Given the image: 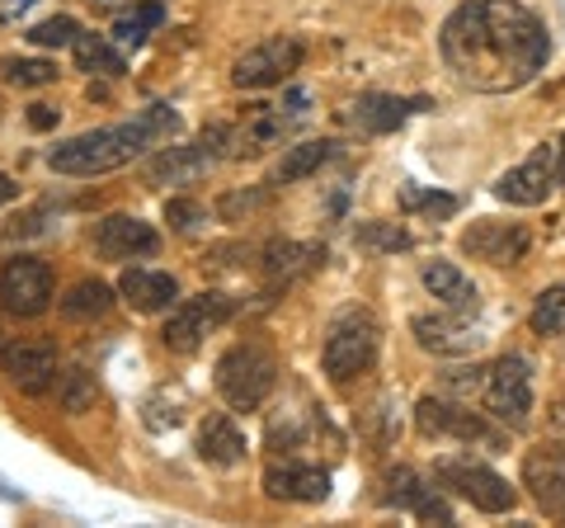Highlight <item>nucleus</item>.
Instances as JSON below:
<instances>
[{
	"label": "nucleus",
	"instance_id": "f257e3e1",
	"mask_svg": "<svg viewBox=\"0 0 565 528\" xmlns=\"http://www.w3.org/2000/svg\"><path fill=\"white\" fill-rule=\"evenodd\" d=\"M444 66L481 95L523 91L552 57V33L523 0H467L438 29Z\"/></svg>",
	"mask_w": 565,
	"mask_h": 528
},
{
	"label": "nucleus",
	"instance_id": "f03ea898",
	"mask_svg": "<svg viewBox=\"0 0 565 528\" xmlns=\"http://www.w3.org/2000/svg\"><path fill=\"white\" fill-rule=\"evenodd\" d=\"M174 133H180V114H174L170 104H151L147 114H137L128 123H109V128L57 142L47 151V166L57 175H71V180H95V175L132 166L137 156H147L151 147H166Z\"/></svg>",
	"mask_w": 565,
	"mask_h": 528
},
{
	"label": "nucleus",
	"instance_id": "7ed1b4c3",
	"mask_svg": "<svg viewBox=\"0 0 565 528\" xmlns=\"http://www.w3.org/2000/svg\"><path fill=\"white\" fill-rule=\"evenodd\" d=\"M278 382V359L264 345H232L217 359V392L226 406L259 411Z\"/></svg>",
	"mask_w": 565,
	"mask_h": 528
},
{
	"label": "nucleus",
	"instance_id": "20e7f679",
	"mask_svg": "<svg viewBox=\"0 0 565 528\" xmlns=\"http://www.w3.org/2000/svg\"><path fill=\"white\" fill-rule=\"evenodd\" d=\"M434 482L448 490V496L457 500H467L471 509H481V515H509L514 509V486H509L500 472L486 467V463H476L471 453H448V457H438L434 463Z\"/></svg>",
	"mask_w": 565,
	"mask_h": 528
},
{
	"label": "nucleus",
	"instance_id": "39448f33",
	"mask_svg": "<svg viewBox=\"0 0 565 528\" xmlns=\"http://www.w3.org/2000/svg\"><path fill=\"white\" fill-rule=\"evenodd\" d=\"M377 345H382V330L367 311H344L340 321L330 326V336L321 345V368L330 382H349L367 373L377 363Z\"/></svg>",
	"mask_w": 565,
	"mask_h": 528
},
{
	"label": "nucleus",
	"instance_id": "423d86ee",
	"mask_svg": "<svg viewBox=\"0 0 565 528\" xmlns=\"http://www.w3.org/2000/svg\"><path fill=\"white\" fill-rule=\"evenodd\" d=\"M481 406L504 430H523L533 415V363L523 355H504L500 363H490L481 382Z\"/></svg>",
	"mask_w": 565,
	"mask_h": 528
},
{
	"label": "nucleus",
	"instance_id": "0eeeda50",
	"mask_svg": "<svg viewBox=\"0 0 565 528\" xmlns=\"http://www.w3.org/2000/svg\"><path fill=\"white\" fill-rule=\"evenodd\" d=\"M232 311H236V303L226 293L180 297V303L170 307V321L161 330V340H166V349H174V355H193V349L203 345V336H212Z\"/></svg>",
	"mask_w": 565,
	"mask_h": 528
},
{
	"label": "nucleus",
	"instance_id": "6e6552de",
	"mask_svg": "<svg viewBox=\"0 0 565 528\" xmlns=\"http://www.w3.org/2000/svg\"><path fill=\"white\" fill-rule=\"evenodd\" d=\"M52 307V270L33 255H10L0 264V311L33 321Z\"/></svg>",
	"mask_w": 565,
	"mask_h": 528
},
{
	"label": "nucleus",
	"instance_id": "1a4fd4ad",
	"mask_svg": "<svg viewBox=\"0 0 565 528\" xmlns=\"http://www.w3.org/2000/svg\"><path fill=\"white\" fill-rule=\"evenodd\" d=\"M307 47L302 39H288V33H278V39H264L259 47H250L245 57H236L232 66V85L236 91H269V85H282L297 66H302Z\"/></svg>",
	"mask_w": 565,
	"mask_h": 528
},
{
	"label": "nucleus",
	"instance_id": "9d476101",
	"mask_svg": "<svg viewBox=\"0 0 565 528\" xmlns=\"http://www.w3.org/2000/svg\"><path fill=\"white\" fill-rule=\"evenodd\" d=\"M556 180H561V147L542 142L523 166L500 175L494 193H500V203H509V208H537V203H546V193L556 189Z\"/></svg>",
	"mask_w": 565,
	"mask_h": 528
},
{
	"label": "nucleus",
	"instance_id": "9b49d317",
	"mask_svg": "<svg viewBox=\"0 0 565 528\" xmlns=\"http://www.w3.org/2000/svg\"><path fill=\"white\" fill-rule=\"evenodd\" d=\"M415 425L424 439H476V444H486V448H500V430H490L481 415L467 411V406H452V401L444 397H424L419 406H415Z\"/></svg>",
	"mask_w": 565,
	"mask_h": 528
},
{
	"label": "nucleus",
	"instance_id": "f8f14e48",
	"mask_svg": "<svg viewBox=\"0 0 565 528\" xmlns=\"http://www.w3.org/2000/svg\"><path fill=\"white\" fill-rule=\"evenodd\" d=\"M0 368H6V378L20 387L24 397H47L62 378V363H57V349L52 345H6L0 349Z\"/></svg>",
	"mask_w": 565,
	"mask_h": 528
},
{
	"label": "nucleus",
	"instance_id": "ddd939ff",
	"mask_svg": "<svg viewBox=\"0 0 565 528\" xmlns=\"http://www.w3.org/2000/svg\"><path fill=\"white\" fill-rule=\"evenodd\" d=\"M523 486L552 519H565V448L542 444L523 457Z\"/></svg>",
	"mask_w": 565,
	"mask_h": 528
},
{
	"label": "nucleus",
	"instance_id": "4468645a",
	"mask_svg": "<svg viewBox=\"0 0 565 528\" xmlns=\"http://www.w3.org/2000/svg\"><path fill=\"white\" fill-rule=\"evenodd\" d=\"M386 505H396V509H405V515H415L424 524H452V505L444 500V490L424 486L419 472H411V467L386 472Z\"/></svg>",
	"mask_w": 565,
	"mask_h": 528
},
{
	"label": "nucleus",
	"instance_id": "2eb2a0df",
	"mask_svg": "<svg viewBox=\"0 0 565 528\" xmlns=\"http://www.w3.org/2000/svg\"><path fill=\"white\" fill-rule=\"evenodd\" d=\"M95 251L104 260H132V255H156L161 251V232L141 218L128 213H109L95 226Z\"/></svg>",
	"mask_w": 565,
	"mask_h": 528
},
{
	"label": "nucleus",
	"instance_id": "dca6fc26",
	"mask_svg": "<svg viewBox=\"0 0 565 528\" xmlns=\"http://www.w3.org/2000/svg\"><path fill=\"white\" fill-rule=\"evenodd\" d=\"M264 496L316 505V500L330 496V472L316 467V463H274L269 472H264Z\"/></svg>",
	"mask_w": 565,
	"mask_h": 528
},
{
	"label": "nucleus",
	"instance_id": "f3484780",
	"mask_svg": "<svg viewBox=\"0 0 565 528\" xmlns=\"http://www.w3.org/2000/svg\"><path fill=\"white\" fill-rule=\"evenodd\" d=\"M217 161H222V156L212 151L203 137H199V142H189V147H161L147 161V180L151 184H193V180H203V175Z\"/></svg>",
	"mask_w": 565,
	"mask_h": 528
},
{
	"label": "nucleus",
	"instance_id": "a211bd4d",
	"mask_svg": "<svg viewBox=\"0 0 565 528\" xmlns=\"http://www.w3.org/2000/svg\"><path fill=\"white\" fill-rule=\"evenodd\" d=\"M462 251L476 255V260H490V264H514V260L527 251V232H523L519 222L481 218V222H471V226H467Z\"/></svg>",
	"mask_w": 565,
	"mask_h": 528
},
{
	"label": "nucleus",
	"instance_id": "6ab92c4d",
	"mask_svg": "<svg viewBox=\"0 0 565 528\" xmlns=\"http://www.w3.org/2000/svg\"><path fill=\"white\" fill-rule=\"evenodd\" d=\"M411 330H415V340L424 349H434V355H448V359L476 355V345H481V336H476V330L462 321V311H452V316H415Z\"/></svg>",
	"mask_w": 565,
	"mask_h": 528
},
{
	"label": "nucleus",
	"instance_id": "aec40b11",
	"mask_svg": "<svg viewBox=\"0 0 565 528\" xmlns=\"http://www.w3.org/2000/svg\"><path fill=\"white\" fill-rule=\"evenodd\" d=\"M118 293L128 297L137 311H170L180 303V284H174V274H166V270H122Z\"/></svg>",
	"mask_w": 565,
	"mask_h": 528
},
{
	"label": "nucleus",
	"instance_id": "412c9836",
	"mask_svg": "<svg viewBox=\"0 0 565 528\" xmlns=\"http://www.w3.org/2000/svg\"><path fill=\"white\" fill-rule=\"evenodd\" d=\"M419 284L429 288L438 303H444L448 311H462V316H471L476 307H481V297H476V284L471 278L457 270V264H448V260H434V264H424L419 270Z\"/></svg>",
	"mask_w": 565,
	"mask_h": 528
},
{
	"label": "nucleus",
	"instance_id": "4be33fe9",
	"mask_svg": "<svg viewBox=\"0 0 565 528\" xmlns=\"http://www.w3.org/2000/svg\"><path fill=\"white\" fill-rule=\"evenodd\" d=\"M321 260H326L321 245H307V241H269L259 251V270H264V278H274V284H292L297 274L316 270Z\"/></svg>",
	"mask_w": 565,
	"mask_h": 528
},
{
	"label": "nucleus",
	"instance_id": "5701e85b",
	"mask_svg": "<svg viewBox=\"0 0 565 528\" xmlns=\"http://www.w3.org/2000/svg\"><path fill=\"white\" fill-rule=\"evenodd\" d=\"M415 109H424L419 99H396V95H382V91H373V95H359L353 99V109H349V118L359 123L363 133H396L405 118H411Z\"/></svg>",
	"mask_w": 565,
	"mask_h": 528
},
{
	"label": "nucleus",
	"instance_id": "b1692460",
	"mask_svg": "<svg viewBox=\"0 0 565 528\" xmlns=\"http://www.w3.org/2000/svg\"><path fill=\"white\" fill-rule=\"evenodd\" d=\"M199 457L212 467H236L245 457V434L232 415H207L199 430Z\"/></svg>",
	"mask_w": 565,
	"mask_h": 528
},
{
	"label": "nucleus",
	"instance_id": "393cba45",
	"mask_svg": "<svg viewBox=\"0 0 565 528\" xmlns=\"http://www.w3.org/2000/svg\"><path fill=\"white\" fill-rule=\"evenodd\" d=\"M326 161H334V142H297L282 151V161L274 166L269 175V184L282 189V184H297V180H307V175H316Z\"/></svg>",
	"mask_w": 565,
	"mask_h": 528
},
{
	"label": "nucleus",
	"instance_id": "a878e982",
	"mask_svg": "<svg viewBox=\"0 0 565 528\" xmlns=\"http://www.w3.org/2000/svg\"><path fill=\"white\" fill-rule=\"evenodd\" d=\"M76 62H81V72H90V76H122V52L114 39H99V33H81L76 39Z\"/></svg>",
	"mask_w": 565,
	"mask_h": 528
},
{
	"label": "nucleus",
	"instance_id": "bb28decb",
	"mask_svg": "<svg viewBox=\"0 0 565 528\" xmlns=\"http://www.w3.org/2000/svg\"><path fill=\"white\" fill-rule=\"evenodd\" d=\"M109 307H114V288L99 284V278H81V284L62 297V311L71 321H90V316H104Z\"/></svg>",
	"mask_w": 565,
	"mask_h": 528
},
{
	"label": "nucleus",
	"instance_id": "cd10ccee",
	"mask_svg": "<svg viewBox=\"0 0 565 528\" xmlns=\"http://www.w3.org/2000/svg\"><path fill=\"white\" fill-rule=\"evenodd\" d=\"M161 24H166V6H161V0H147V6H137L132 14H122L109 39L118 47H141V43H147V33L161 29Z\"/></svg>",
	"mask_w": 565,
	"mask_h": 528
},
{
	"label": "nucleus",
	"instance_id": "c85d7f7f",
	"mask_svg": "<svg viewBox=\"0 0 565 528\" xmlns=\"http://www.w3.org/2000/svg\"><path fill=\"white\" fill-rule=\"evenodd\" d=\"M0 81L20 85V91H39V85L57 81V62H43V57H6V62H0Z\"/></svg>",
	"mask_w": 565,
	"mask_h": 528
},
{
	"label": "nucleus",
	"instance_id": "c756f323",
	"mask_svg": "<svg viewBox=\"0 0 565 528\" xmlns=\"http://www.w3.org/2000/svg\"><path fill=\"white\" fill-rule=\"evenodd\" d=\"M533 330L537 336H565V284H552V288L537 293Z\"/></svg>",
	"mask_w": 565,
	"mask_h": 528
},
{
	"label": "nucleus",
	"instance_id": "7c9ffc66",
	"mask_svg": "<svg viewBox=\"0 0 565 528\" xmlns=\"http://www.w3.org/2000/svg\"><path fill=\"white\" fill-rule=\"evenodd\" d=\"M24 39L33 43V47H76V39H81V24L71 20V14H52V20H43V24H33Z\"/></svg>",
	"mask_w": 565,
	"mask_h": 528
},
{
	"label": "nucleus",
	"instance_id": "2f4dec72",
	"mask_svg": "<svg viewBox=\"0 0 565 528\" xmlns=\"http://www.w3.org/2000/svg\"><path fill=\"white\" fill-rule=\"evenodd\" d=\"M57 397H62V411H90L95 406V378L85 368H71V373L57 378Z\"/></svg>",
	"mask_w": 565,
	"mask_h": 528
},
{
	"label": "nucleus",
	"instance_id": "473e14b6",
	"mask_svg": "<svg viewBox=\"0 0 565 528\" xmlns=\"http://www.w3.org/2000/svg\"><path fill=\"white\" fill-rule=\"evenodd\" d=\"M401 203H405V213H429V218H452L457 213L452 193H429V189H415V184L401 193Z\"/></svg>",
	"mask_w": 565,
	"mask_h": 528
},
{
	"label": "nucleus",
	"instance_id": "72a5a7b5",
	"mask_svg": "<svg viewBox=\"0 0 565 528\" xmlns=\"http://www.w3.org/2000/svg\"><path fill=\"white\" fill-rule=\"evenodd\" d=\"M359 241L373 245V251H405V245H411V236H405L401 226H392V222H367V226H359Z\"/></svg>",
	"mask_w": 565,
	"mask_h": 528
},
{
	"label": "nucleus",
	"instance_id": "f704fd0d",
	"mask_svg": "<svg viewBox=\"0 0 565 528\" xmlns=\"http://www.w3.org/2000/svg\"><path fill=\"white\" fill-rule=\"evenodd\" d=\"M269 203V189H236V193H226V199L217 203V213L226 222H236L241 213H255V208Z\"/></svg>",
	"mask_w": 565,
	"mask_h": 528
},
{
	"label": "nucleus",
	"instance_id": "c9c22d12",
	"mask_svg": "<svg viewBox=\"0 0 565 528\" xmlns=\"http://www.w3.org/2000/svg\"><path fill=\"white\" fill-rule=\"evenodd\" d=\"M166 222L174 226V232H193V226H203L207 222V213L193 199H170L166 203Z\"/></svg>",
	"mask_w": 565,
	"mask_h": 528
},
{
	"label": "nucleus",
	"instance_id": "e433bc0d",
	"mask_svg": "<svg viewBox=\"0 0 565 528\" xmlns=\"http://www.w3.org/2000/svg\"><path fill=\"white\" fill-rule=\"evenodd\" d=\"M29 128H39V133L57 128V109L52 104H29Z\"/></svg>",
	"mask_w": 565,
	"mask_h": 528
},
{
	"label": "nucleus",
	"instance_id": "4c0bfd02",
	"mask_svg": "<svg viewBox=\"0 0 565 528\" xmlns=\"http://www.w3.org/2000/svg\"><path fill=\"white\" fill-rule=\"evenodd\" d=\"M33 6H39V0H0V20L14 24V20H20L24 10H33Z\"/></svg>",
	"mask_w": 565,
	"mask_h": 528
},
{
	"label": "nucleus",
	"instance_id": "58836bf2",
	"mask_svg": "<svg viewBox=\"0 0 565 528\" xmlns=\"http://www.w3.org/2000/svg\"><path fill=\"white\" fill-rule=\"evenodd\" d=\"M14 193H20V184H14L10 175H0V208H6V203H14Z\"/></svg>",
	"mask_w": 565,
	"mask_h": 528
},
{
	"label": "nucleus",
	"instance_id": "ea45409f",
	"mask_svg": "<svg viewBox=\"0 0 565 528\" xmlns=\"http://www.w3.org/2000/svg\"><path fill=\"white\" fill-rule=\"evenodd\" d=\"M556 147H561V184H565V137H561V142H556Z\"/></svg>",
	"mask_w": 565,
	"mask_h": 528
},
{
	"label": "nucleus",
	"instance_id": "a19ab883",
	"mask_svg": "<svg viewBox=\"0 0 565 528\" xmlns=\"http://www.w3.org/2000/svg\"><path fill=\"white\" fill-rule=\"evenodd\" d=\"M0 349H6V330H0Z\"/></svg>",
	"mask_w": 565,
	"mask_h": 528
}]
</instances>
